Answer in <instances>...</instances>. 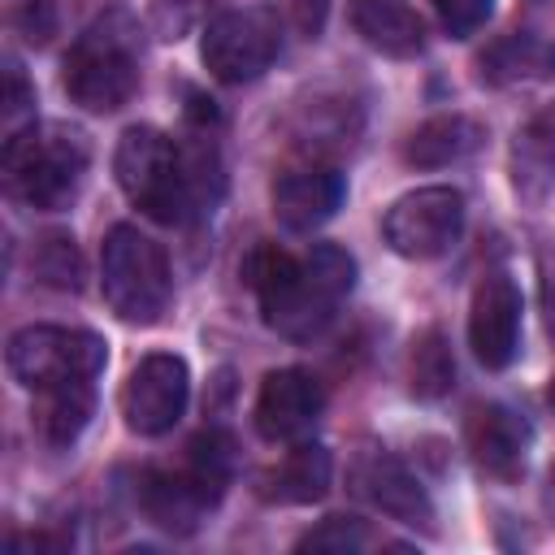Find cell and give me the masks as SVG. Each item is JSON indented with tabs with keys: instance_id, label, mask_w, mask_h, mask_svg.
<instances>
[{
	"instance_id": "obj_29",
	"label": "cell",
	"mask_w": 555,
	"mask_h": 555,
	"mask_svg": "<svg viewBox=\"0 0 555 555\" xmlns=\"http://www.w3.org/2000/svg\"><path fill=\"white\" fill-rule=\"evenodd\" d=\"M542 312H546V330L555 338V264L546 269V286H542Z\"/></svg>"
},
{
	"instance_id": "obj_7",
	"label": "cell",
	"mask_w": 555,
	"mask_h": 555,
	"mask_svg": "<svg viewBox=\"0 0 555 555\" xmlns=\"http://www.w3.org/2000/svg\"><path fill=\"white\" fill-rule=\"evenodd\" d=\"M464 212L468 208L455 186H416L386 208L382 234L403 260H438L460 243Z\"/></svg>"
},
{
	"instance_id": "obj_13",
	"label": "cell",
	"mask_w": 555,
	"mask_h": 555,
	"mask_svg": "<svg viewBox=\"0 0 555 555\" xmlns=\"http://www.w3.org/2000/svg\"><path fill=\"white\" fill-rule=\"evenodd\" d=\"M217 499H221V490L208 477H199L191 464H182V468H152L139 481V507L147 512L152 525H160L169 533H191Z\"/></svg>"
},
{
	"instance_id": "obj_14",
	"label": "cell",
	"mask_w": 555,
	"mask_h": 555,
	"mask_svg": "<svg viewBox=\"0 0 555 555\" xmlns=\"http://www.w3.org/2000/svg\"><path fill=\"white\" fill-rule=\"evenodd\" d=\"M351 481H356V490L377 512H386L399 525H412L416 529V525H429L434 520V503H429L425 486L412 477V468L403 460H395L386 451H364L356 460V468H351Z\"/></svg>"
},
{
	"instance_id": "obj_27",
	"label": "cell",
	"mask_w": 555,
	"mask_h": 555,
	"mask_svg": "<svg viewBox=\"0 0 555 555\" xmlns=\"http://www.w3.org/2000/svg\"><path fill=\"white\" fill-rule=\"evenodd\" d=\"M286 4H291V22H295V30L308 35V39H317L321 26H325L330 0H286Z\"/></svg>"
},
{
	"instance_id": "obj_19",
	"label": "cell",
	"mask_w": 555,
	"mask_h": 555,
	"mask_svg": "<svg viewBox=\"0 0 555 555\" xmlns=\"http://www.w3.org/2000/svg\"><path fill=\"white\" fill-rule=\"evenodd\" d=\"M477 69H481V82H490V87L538 82V78L555 74V43L542 35L516 30V35H503L499 43H490L477 56Z\"/></svg>"
},
{
	"instance_id": "obj_21",
	"label": "cell",
	"mask_w": 555,
	"mask_h": 555,
	"mask_svg": "<svg viewBox=\"0 0 555 555\" xmlns=\"http://www.w3.org/2000/svg\"><path fill=\"white\" fill-rule=\"evenodd\" d=\"M512 169H516V186L529 195H542L555 182V100L538 108L516 134Z\"/></svg>"
},
{
	"instance_id": "obj_20",
	"label": "cell",
	"mask_w": 555,
	"mask_h": 555,
	"mask_svg": "<svg viewBox=\"0 0 555 555\" xmlns=\"http://www.w3.org/2000/svg\"><path fill=\"white\" fill-rule=\"evenodd\" d=\"M91 408H95L91 382H61V386L35 390L30 425H35V434H39L48 447H69V442H78V434L87 429Z\"/></svg>"
},
{
	"instance_id": "obj_30",
	"label": "cell",
	"mask_w": 555,
	"mask_h": 555,
	"mask_svg": "<svg viewBox=\"0 0 555 555\" xmlns=\"http://www.w3.org/2000/svg\"><path fill=\"white\" fill-rule=\"evenodd\" d=\"M546 507H551V516H555V468H551V477H546Z\"/></svg>"
},
{
	"instance_id": "obj_4",
	"label": "cell",
	"mask_w": 555,
	"mask_h": 555,
	"mask_svg": "<svg viewBox=\"0 0 555 555\" xmlns=\"http://www.w3.org/2000/svg\"><path fill=\"white\" fill-rule=\"evenodd\" d=\"M65 91L74 104L87 113H113L121 108L134 87H139V52H134V30L126 17L108 13L91 22L74 48L65 52Z\"/></svg>"
},
{
	"instance_id": "obj_2",
	"label": "cell",
	"mask_w": 555,
	"mask_h": 555,
	"mask_svg": "<svg viewBox=\"0 0 555 555\" xmlns=\"http://www.w3.org/2000/svg\"><path fill=\"white\" fill-rule=\"evenodd\" d=\"M87 160L91 152L78 130L56 121H30L4 139V191L35 212L69 208L87 178Z\"/></svg>"
},
{
	"instance_id": "obj_25",
	"label": "cell",
	"mask_w": 555,
	"mask_h": 555,
	"mask_svg": "<svg viewBox=\"0 0 555 555\" xmlns=\"http://www.w3.org/2000/svg\"><path fill=\"white\" fill-rule=\"evenodd\" d=\"M434 9H438V22L447 35L468 39L473 30L486 26V17L494 13V0H434Z\"/></svg>"
},
{
	"instance_id": "obj_28",
	"label": "cell",
	"mask_w": 555,
	"mask_h": 555,
	"mask_svg": "<svg viewBox=\"0 0 555 555\" xmlns=\"http://www.w3.org/2000/svg\"><path fill=\"white\" fill-rule=\"evenodd\" d=\"M30 104V87H26V78H22V69L9 61V69H4V117H13V113H22Z\"/></svg>"
},
{
	"instance_id": "obj_1",
	"label": "cell",
	"mask_w": 555,
	"mask_h": 555,
	"mask_svg": "<svg viewBox=\"0 0 555 555\" xmlns=\"http://www.w3.org/2000/svg\"><path fill=\"white\" fill-rule=\"evenodd\" d=\"M113 173L126 199L160 225H186L221 195V165L212 143L178 147L156 126H130L117 139Z\"/></svg>"
},
{
	"instance_id": "obj_15",
	"label": "cell",
	"mask_w": 555,
	"mask_h": 555,
	"mask_svg": "<svg viewBox=\"0 0 555 555\" xmlns=\"http://www.w3.org/2000/svg\"><path fill=\"white\" fill-rule=\"evenodd\" d=\"M529 438H533L529 421L520 412H512L507 403H486L468 416V451L494 477H512L525 464Z\"/></svg>"
},
{
	"instance_id": "obj_23",
	"label": "cell",
	"mask_w": 555,
	"mask_h": 555,
	"mask_svg": "<svg viewBox=\"0 0 555 555\" xmlns=\"http://www.w3.org/2000/svg\"><path fill=\"white\" fill-rule=\"evenodd\" d=\"M35 273H39V282H48L56 291H78V282H82V256H78L74 238L69 234L39 238V247H35Z\"/></svg>"
},
{
	"instance_id": "obj_16",
	"label": "cell",
	"mask_w": 555,
	"mask_h": 555,
	"mask_svg": "<svg viewBox=\"0 0 555 555\" xmlns=\"http://www.w3.org/2000/svg\"><path fill=\"white\" fill-rule=\"evenodd\" d=\"M330 477H334L330 451H325L321 442H299V447H291L273 468L260 473V486H256V490H260L264 503L304 507V503L325 499Z\"/></svg>"
},
{
	"instance_id": "obj_3",
	"label": "cell",
	"mask_w": 555,
	"mask_h": 555,
	"mask_svg": "<svg viewBox=\"0 0 555 555\" xmlns=\"http://www.w3.org/2000/svg\"><path fill=\"white\" fill-rule=\"evenodd\" d=\"M247 286L256 291V304H260V317L269 330H278L282 338H295V343H308L317 338L330 321H334V308L343 299H334L317 273L308 269L304 256H291L273 243L256 247L251 260H247Z\"/></svg>"
},
{
	"instance_id": "obj_6",
	"label": "cell",
	"mask_w": 555,
	"mask_h": 555,
	"mask_svg": "<svg viewBox=\"0 0 555 555\" xmlns=\"http://www.w3.org/2000/svg\"><path fill=\"white\" fill-rule=\"evenodd\" d=\"M4 360L26 390H48L61 382H95L108 351H104V338L91 330L26 325L9 338Z\"/></svg>"
},
{
	"instance_id": "obj_12",
	"label": "cell",
	"mask_w": 555,
	"mask_h": 555,
	"mask_svg": "<svg viewBox=\"0 0 555 555\" xmlns=\"http://www.w3.org/2000/svg\"><path fill=\"white\" fill-rule=\"evenodd\" d=\"M343 195H347V182L334 165H317V160L295 165L273 182V217L291 234H312L343 208Z\"/></svg>"
},
{
	"instance_id": "obj_24",
	"label": "cell",
	"mask_w": 555,
	"mask_h": 555,
	"mask_svg": "<svg viewBox=\"0 0 555 555\" xmlns=\"http://www.w3.org/2000/svg\"><path fill=\"white\" fill-rule=\"evenodd\" d=\"M369 542H373V533L360 516H330V520H321L317 529H308L299 538V551H338V555H347V551H364Z\"/></svg>"
},
{
	"instance_id": "obj_11",
	"label": "cell",
	"mask_w": 555,
	"mask_h": 555,
	"mask_svg": "<svg viewBox=\"0 0 555 555\" xmlns=\"http://www.w3.org/2000/svg\"><path fill=\"white\" fill-rule=\"evenodd\" d=\"M325 408V390L308 369H273L260 382L251 421L264 442H295L304 438Z\"/></svg>"
},
{
	"instance_id": "obj_8",
	"label": "cell",
	"mask_w": 555,
	"mask_h": 555,
	"mask_svg": "<svg viewBox=\"0 0 555 555\" xmlns=\"http://www.w3.org/2000/svg\"><path fill=\"white\" fill-rule=\"evenodd\" d=\"M282 48V26L269 9H225L204 26L199 56L212 78L221 82H251L260 78Z\"/></svg>"
},
{
	"instance_id": "obj_17",
	"label": "cell",
	"mask_w": 555,
	"mask_h": 555,
	"mask_svg": "<svg viewBox=\"0 0 555 555\" xmlns=\"http://www.w3.org/2000/svg\"><path fill=\"white\" fill-rule=\"evenodd\" d=\"M351 26L369 48L386 56L425 52V22L408 0H351Z\"/></svg>"
},
{
	"instance_id": "obj_9",
	"label": "cell",
	"mask_w": 555,
	"mask_h": 555,
	"mask_svg": "<svg viewBox=\"0 0 555 555\" xmlns=\"http://www.w3.org/2000/svg\"><path fill=\"white\" fill-rule=\"evenodd\" d=\"M186 399H191L186 360L173 351H152L130 369V377L121 386V416L134 434L160 438L182 421Z\"/></svg>"
},
{
	"instance_id": "obj_5",
	"label": "cell",
	"mask_w": 555,
	"mask_h": 555,
	"mask_svg": "<svg viewBox=\"0 0 555 555\" xmlns=\"http://www.w3.org/2000/svg\"><path fill=\"white\" fill-rule=\"evenodd\" d=\"M100 291H104V304L126 325L160 321L173 295V278L160 243L147 238L139 225H113L100 247Z\"/></svg>"
},
{
	"instance_id": "obj_22",
	"label": "cell",
	"mask_w": 555,
	"mask_h": 555,
	"mask_svg": "<svg viewBox=\"0 0 555 555\" xmlns=\"http://www.w3.org/2000/svg\"><path fill=\"white\" fill-rule=\"evenodd\" d=\"M408 382H412V395L416 399H442L455 382V360H451V347L438 330H425L412 338V351H408Z\"/></svg>"
},
{
	"instance_id": "obj_26",
	"label": "cell",
	"mask_w": 555,
	"mask_h": 555,
	"mask_svg": "<svg viewBox=\"0 0 555 555\" xmlns=\"http://www.w3.org/2000/svg\"><path fill=\"white\" fill-rule=\"evenodd\" d=\"M13 22L22 26V35H26L30 43H48V35L56 30V13H52L48 0H26V4L13 13Z\"/></svg>"
},
{
	"instance_id": "obj_10",
	"label": "cell",
	"mask_w": 555,
	"mask_h": 555,
	"mask_svg": "<svg viewBox=\"0 0 555 555\" xmlns=\"http://www.w3.org/2000/svg\"><path fill=\"white\" fill-rule=\"evenodd\" d=\"M520 286L512 273H486L468 308V347L486 369H507L520 347Z\"/></svg>"
},
{
	"instance_id": "obj_18",
	"label": "cell",
	"mask_w": 555,
	"mask_h": 555,
	"mask_svg": "<svg viewBox=\"0 0 555 555\" xmlns=\"http://www.w3.org/2000/svg\"><path fill=\"white\" fill-rule=\"evenodd\" d=\"M481 139H486V126L477 117L442 113V117L421 121L403 139V160L416 165V169H442V165H455V160L473 156L481 147Z\"/></svg>"
},
{
	"instance_id": "obj_31",
	"label": "cell",
	"mask_w": 555,
	"mask_h": 555,
	"mask_svg": "<svg viewBox=\"0 0 555 555\" xmlns=\"http://www.w3.org/2000/svg\"><path fill=\"white\" fill-rule=\"evenodd\" d=\"M546 399H551V408H555V377H551V390H546Z\"/></svg>"
}]
</instances>
